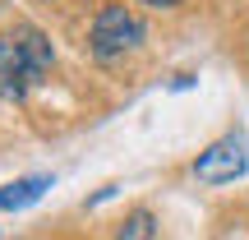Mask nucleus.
I'll return each mask as SVG.
<instances>
[{
  "instance_id": "obj_4",
  "label": "nucleus",
  "mask_w": 249,
  "mask_h": 240,
  "mask_svg": "<svg viewBox=\"0 0 249 240\" xmlns=\"http://www.w3.org/2000/svg\"><path fill=\"white\" fill-rule=\"evenodd\" d=\"M46 189H51V176H23V180H9V185H0V213H18V208L37 203Z\"/></svg>"
},
{
  "instance_id": "obj_2",
  "label": "nucleus",
  "mask_w": 249,
  "mask_h": 240,
  "mask_svg": "<svg viewBox=\"0 0 249 240\" xmlns=\"http://www.w3.org/2000/svg\"><path fill=\"white\" fill-rule=\"evenodd\" d=\"M139 42H143V18L129 5H102L97 9L92 33H88V46H92L97 60H116V55L134 51Z\"/></svg>"
},
{
  "instance_id": "obj_5",
  "label": "nucleus",
  "mask_w": 249,
  "mask_h": 240,
  "mask_svg": "<svg viewBox=\"0 0 249 240\" xmlns=\"http://www.w3.org/2000/svg\"><path fill=\"white\" fill-rule=\"evenodd\" d=\"M116 240H157V226H152V213L148 208H134L129 217L120 222V236Z\"/></svg>"
},
{
  "instance_id": "obj_3",
  "label": "nucleus",
  "mask_w": 249,
  "mask_h": 240,
  "mask_svg": "<svg viewBox=\"0 0 249 240\" xmlns=\"http://www.w3.org/2000/svg\"><path fill=\"white\" fill-rule=\"evenodd\" d=\"M245 166H249V134H226V139H217L208 152H198L194 176L203 180V185H226V180L245 176Z\"/></svg>"
},
{
  "instance_id": "obj_1",
  "label": "nucleus",
  "mask_w": 249,
  "mask_h": 240,
  "mask_svg": "<svg viewBox=\"0 0 249 240\" xmlns=\"http://www.w3.org/2000/svg\"><path fill=\"white\" fill-rule=\"evenodd\" d=\"M55 65V51L51 42H46L42 28L33 23H14L0 33V79H5V88L14 92H28L33 83H42L46 74H51Z\"/></svg>"
},
{
  "instance_id": "obj_6",
  "label": "nucleus",
  "mask_w": 249,
  "mask_h": 240,
  "mask_svg": "<svg viewBox=\"0 0 249 240\" xmlns=\"http://www.w3.org/2000/svg\"><path fill=\"white\" fill-rule=\"evenodd\" d=\"M139 5H157V9H171V5H180V0H139Z\"/></svg>"
}]
</instances>
